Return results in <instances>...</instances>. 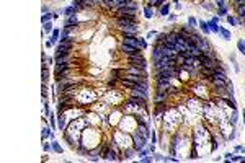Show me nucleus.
Segmentation results:
<instances>
[{"label":"nucleus","mask_w":245,"mask_h":163,"mask_svg":"<svg viewBox=\"0 0 245 163\" xmlns=\"http://www.w3.org/2000/svg\"><path fill=\"white\" fill-rule=\"evenodd\" d=\"M122 43L131 44V46L137 47V49H146V47H147V43L144 41V39H139V38H136V36H131V34H124V38H122Z\"/></svg>","instance_id":"nucleus-1"},{"label":"nucleus","mask_w":245,"mask_h":163,"mask_svg":"<svg viewBox=\"0 0 245 163\" xmlns=\"http://www.w3.org/2000/svg\"><path fill=\"white\" fill-rule=\"evenodd\" d=\"M128 60L131 62V65H136V67H141V69H146L147 67V62L146 59L142 57V54H136V56H129Z\"/></svg>","instance_id":"nucleus-2"},{"label":"nucleus","mask_w":245,"mask_h":163,"mask_svg":"<svg viewBox=\"0 0 245 163\" xmlns=\"http://www.w3.org/2000/svg\"><path fill=\"white\" fill-rule=\"evenodd\" d=\"M119 51H121L122 54H126L128 57H129V56H136V54H141V49H137V47L131 46V44H126V43H122V44H121Z\"/></svg>","instance_id":"nucleus-3"},{"label":"nucleus","mask_w":245,"mask_h":163,"mask_svg":"<svg viewBox=\"0 0 245 163\" xmlns=\"http://www.w3.org/2000/svg\"><path fill=\"white\" fill-rule=\"evenodd\" d=\"M74 44L72 43H61L56 49V56H62V54H69L72 51Z\"/></svg>","instance_id":"nucleus-4"},{"label":"nucleus","mask_w":245,"mask_h":163,"mask_svg":"<svg viewBox=\"0 0 245 163\" xmlns=\"http://www.w3.org/2000/svg\"><path fill=\"white\" fill-rule=\"evenodd\" d=\"M126 74H129V75H137V77H146V72H144V69L136 67V65H131V67L126 70Z\"/></svg>","instance_id":"nucleus-5"},{"label":"nucleus","mask_w":245,"mask_h":163,"mask_svg":"<svg viewBox=\"0 0 245 163\" xmlns=\"http://www.w3.org/2000/svg\"><path fill=\"white\" fill-rule=\"evenodd\" d=\"M79 25V21H77V16L75 15H72V16H69L66 20V23H64V28H69V29H72V28H75V26Z\"/></svg>","instance_id":"nucleus-6"},{"label":"nucleus","mask_w":245,"mask_h":163,"mask_svg":"<svg viewBox=\"0 0 245 163\" xmlns=\"http://www.w3.org/2000/svg\"><path fill=\"white\" fill-rule=\"evenodd\" d=\"M70 65L67 62H62V64H56V69H54V74H61V72H69Z\"/></svg>","instance_id":"nucleus-7"},{"label":"nucleus","mask_w":245,"mask_h":163,"mask_svg":"<svg viewBox=\"0 0 245 163\" xmlns=\"http://www.w3.org/2000/svg\"><path fill=\"white\" fill-rule=\"evenodd\" d=\"M208 26H209V29L211 31H214V33H219V28L220 26H217V18H213L209 23H208Z\"/></svg>","instance_id":"nucleus-8"},{"label":"nucleus","mask_w":245,"mask_h":163,"mask_svg":"<svg viewBox=\"0 0 245 163\" xmlns=\"http://www.w3.org/2000/svg\"><path fill=\"white\" fill-rule=\"evenodd\" d=\"M77 11H79V10H77L75 7H74V5H72V7L64 8V10H62V15H66V16H72V15H75Z\"/></svg>","instance_id":"nucleus-9"},{"label":"nucleus","mask_w":245,"mask_h":163,"mask_svg":"<svg viewBox=\"0 0 245 163\" xmlns=\"http://www.w3.org/2000/svg\"><path fill=\"white\" fill-rule=\"evenodd\" d=\"M116 150H106V153L103 155V158H106V160H118L116 158Z\"/></svg>","instance_id":"nucleus-10"},{"label":"nucleus","mask_w":245,"mask_h":163,"mask_svg":"<svg viewBox=\"0 0 245 163\" xmlns=\"http://www.w3.org/2000/svg\"><path fill=\"white\" fill-rule=\"evenodd\" d=\"M237 13L240 16V21H245V5H237Z\"/></svg>","instance_id":"nucleus-11"},{"label":"nucleus","mask_w":245,"mask_h":163,"mask_svg":"<svg viewBox=\"0 0 245 163\" xmlns=\"http://www.w3.org/2000/svg\"><path fill=\"white\" fill-rule=\"evenodd\" d=\"M57 127H59L61 131H64V129H66V117H64L62 114H59V119H57Z\"/></svg>","instance_id":"nucleus-12"},{"label":"nucleus","mask_w":245,"mask_h":163,"mask_svg":"<svg viewBox=\"0 0 245 163\" xmlns=\"http://www.w3.org/2000/svg\"><path fill=\"white\" fill-rule=\"evenodd\" d=\"M111 74L115 75L116 78H122L124 75H126V70H119V69H116V70H113Z\"/></svg>","instance_id":"nucleus-13"},{"label":"nucleus","mask_w":245,"mask_h":163,"mask_svg":"<svg viewBox=\"0 0 245 163\" xmlns=\"http://www.w3.org/2000/svg\"><path fill=\"white\" fill-rule=\"evenodd\" d=\"M134 150H136V149H134V147H133V149H126V150H124V158H126V160L133 158V155H134Z\"/></svg>","instance_id":"nucleus-14"},{"label":"nucleus","mask_w":245,"mask_h":163,"mask_svg":"<svg viewBox=\"0 0 245 163\" xmlns=\"http://www.w3.org/2000/svg\"><path fill=\"white\" fill-rule=\"evenodd\" d=\"M157 104H159V106L155 108V114H160L162 111L167 109V103H157Z\"/></svg>","instance_id":"nucleus-15"},{"label":"nucleus","mask_w":245,"mask_h":163,"mask_svg":"<svg viewBox=\"0 0 245 163\" xmlns=\"http://www.w3.org/2000/svg\"><path fill=\"white\" fill-rule=\"evenodd\" d=\"M200 26H201V29H203V33H206V34L211 33V29H209V26H208L206 21H200Z\"/></svg>","instance_id":"nucleus-16"},{"label":"nucleus","mask_w":245,"mask_h":163,"mask_svg":"<svg viewBox=\"0 0 245 163\" xmlns=\"http://www.w3.org/2000/svg\"><path fill=\"white\" fill-rule=\"evenodd\" d=\"M219 33H220V36L224 39H231V33L227 31V29H224V28H219Z\"/></svg>","instance_id":"nucleus-17"},{"label":"nucleus","mask_w":245,"mask_h":163,"mask_svg":"<svg viewBox=\"0 0 245 163\" xmlns=\"http://www.w3.org/2000/svg\"><path fill=\"white\" fill-rule=\"evenodd\" d=\"M53 150L54 152H57V153H62V147L59 145V142L53 140Z\"/></svg>","instance_id":"nucleus-18"},{"label":"nucleus","mask_w":245,"mask_h":163,"mask_svg":"<svg viewBox=\"0 0 245 163\" xmlns=\"http://www.w3.org/2000/svg\"><path fill=\"white\" fill-rule=\"evenodd\" d=\"M237 47H239V51H240V52L245 56V41H244V39H240V41L237 43Z\"/></svg>","instance_id":"nucleus-19"},{"label":"nucleus","mask_w":245,"mask_h":163,"mask_svg":"<svg viewBox=\"0 0 245 163\" xmlns=\"http://www.w3.org/2000/svg\"><path fill=\"white\" fill-rule=\"evenodd\" d=\"M43 28H44V33L53 31V23H51V21H46V23H43Z\"/></svg>","instance_id":"nucleus-20"},{"label":"nucleus","mask_w":245,"mask_h":163,"mask_svg":"<svg viewBox=\"0 0 245 163\" xmlns=\"http://www.w3.org/2000/svg\"><path fill=\"white\" fill-rule=\"evenodd\" d=\"M59 41H61V43H72L74 44V41H75V39H74L72 36H64V38H61Z\"/></svg>","instance_id":"nucleus-21"},{"label":"nucleus","mask_w":245,"mask_h":163,"mask_svg":"<svg viewBox=\"0 0 245 163\" xmlns=\"http://www.w3.org/2000/svg\"><path fill=\"white\" fill-rule=\"evenodd\" d=\"M160 15H162V16H167V15H168V5H162Z\"/></svg>","instance_id":"nucleus-22"},{"label":"nucleus","mask_w":245,"mask_h":163,"mask_svg":"<svg viewBox=\"0 0 245 163\" xmlns=\"http://www.w3.org/2000/svg\"><path fill=\"white\" fill-rule=\"evenodd\" d=\"M53 16H54V15H51V13H44L41 20H43V23H46V21H51V18H53Z\"/></svg>","instance_id":"nucleus-23"},{"label":"nucleus","mask_w":245,"mask_h":163,"mask_svg":"<svg viewBox=\"0 0 245 163\" xmlns=\"http://www.w3.org/2000/svg\"><path fill=\"white\" fill-rule=\"evenodd\" d=\"M164 4V0H149V5H154V7H157V5H162Z\"/></svg>","instance_id":"nucleus-24"},{"label":"nucleus","mask_w":245,"mask_h":163,"mask_svg":"<svg viewBox=\"0 0 245 163\" xmlns=\"http://www.w3.org/2000/svg\"><path fill=\"white\" fill-rule=\"evenodd\" d=\"M152 8H151V5H147L146 7V18H152Z\"/></svg>","instance_id":"nucleus-25"},{"label":"nucleus","mask_w":245,"mask_h":163,"mask_svg":"<svg viewBox=\"0 0 245 163\" xmlns=\"http://www.w3.org/2000/svg\"><path fill=\"white\" fill-rule=\"evenodd\" d=\"M216 5L219 8H227V7H226V0H216Z\"/></svg>","instance_id":"nucleus-26"},{"label":"nucleus","mask_w":245,"mask_h":163,"mask_svg":"<svg viewBox=\"0 0 245 163\" xmlns=\"http://www.w3.org/2000/svg\"><path fill=\"white\" fill-rule=\"evenodd\" d=\"M227 21H229V25H232V26H235V25H237V20H235V18L234 16H227Z\"/></svg>","instance_id":"nucleus-27"},{"label":"nucleus","mask_w":245,"mask_h":163,"mask_svg":"<svg viewBox=\"0 0 245 163\" xmlns=\"http://www.w3.org/2000/svg\"><path fill=\"white\" fill-rule=\"evenodd\" d=\"M41 75H43V82H46V80H48V77H49V72H48V69H43Z\"/></svg>","instance_id":"nucleus-28"},{"label":"nucleus","mask_w":245,"mask_h":163,"mask_svg":"<svg viewBox=\"0 0 245 163\" xmlns=\"http://www.w3.org/2000/svg\"><path fill=\"white\" fill-rule=\"evenodd\" d=\"M217 15H219V16H227V8H219Z\"/></svg>","instance_id":"nucleus-29"},{"label":"nucleus","mask_w":245,"mask_h":163,"mask_svg":"<svg viewBox=\"0 0 245 163\" xmlns=\"http://www.w3.org/2000/svg\"><path fill=\"white\" fill-rule=\"evenodd\" d=\"M188 25L191 26V28H195V26H196V20H195L193 16H190V18H188Z\"/></svg>","instance_id":"nucleus-30"},{"label":"nucleus","mask_w":245,"mask_h":163,"mask_svg":"<svg viewBox=\"0 0 245 163\" xmlns=\"http://www.w3.org/2000/svg\"><path fill=\"white\" fill-rule=\"evenodd\" d=\"M48 135H51V132H49V129L44 126V127H43V139H46Z\"/></svg>","instance_id":"nucleus-31"},{"label":"nucleus","mask_w":245,"mask_h":163,"mask_svg":"<svg viewBox=\"0 0 245 163\" xmlns=\"http://www.w3.org/2000/svg\"><path fill=\"white\" fill-rule=\"evenodd\" d=\"M152 160H154V158H152V157H142V158H141V163H149V162H152Z\"/></svg>","instance_id":"nucleus-32"},{"label":"nucleus","mask_w":245,"mask_h":163,"mask_svg":"<svg viewBox=\"0 0 245 163\" xmlns=\"http://www.w3.org/2000/svg\"><path fill=\"white\" fill-rule=\"evenodd\" d=\"M43 149H44V150H46V152H49V150H51V147H49V145H48V144H43Z\"/></svg>","instance_id":"nucleus-33"},{"label":"nucleus","mask_w":245,"mask_h":163,"mask_svg":"<svg viewBox=\"0 0 245 163\" xmlns=\"http://www.w3.org/2000/svg\"><path fill=\"white\" fill-rule=\"evenodd\" d=\"M235 4H237V5H245V0H237Z\"/></svg>","instance_id":"nucleus-34"},{"label":"nucleus","mask_w":245,"mask_h":163,"mask_svg":"<svg viewBox=\"0 0 245 163\" xmlns=\"http://www.w3.org/2000/svg\"><path fill=\"white\" fill-rule=\"evenodd\" d=\"M244 124H245V111H244Z\"/></svg>","instance_id":"nucleus-35"},{"label":"nucleus","mask_w":245,"mask_h":163,"mask_svg":"<svg viewBox=\"0 0 245 163\" xmlns=\"http://www.w3.org/2000/svg\"><path fill=\"white\" fill-rule=\"evenodd\" d=\"M234 2H237V0H234Z\"/></svg>","instance_id":"nucleus-36"}]
</instances>
